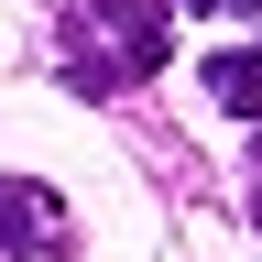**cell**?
I'll return each instance as SVG.
<instances>
[{"label": "cell", "mask_w": 262, "mask_h": 262, "mask_svg": "<svg viewBox=\"0 0 262 262\" xmlns=\"http://www.w3.org/2000/svg\"><path fill=\"white\" fill-rule=\"evenodd\" d=\"M186 11H262V0H186Z\"/></svg>", "instance_id": "5"}, {"label": "cell", "mask_w": 262, "mask_h": 262, "mask_svg": "<svg viewBox=\"0 0 262 262\" xmlns=\"http://www.w3.org/2000/svg\"><path fill=\"white\" fill-rule=\"evenodd\" d=\"M208 98L229 120H262V44H219L208 55Z\"/></svg>", "instance_id": "3"}, {"label": "cell", "mask_w": 262, "mask_h": 262, "mask_svg": "<svg viewBox=\"0 0 262 262\" xmlns=\"http://www.w3.org/2000/svg\"><path fill=\"white\" fill-rule=\"evenodd\" d=\"M77 251V219L44 175H0V262H66Z\"/></svg>", "instance_id": "2"}, {"label": "cell", "mask_w": 262, "mask_h": 262, "mask_svg": "<svg viewBox=\"0 0 262 262\" xmlns=\"http://www.w3.org/2000/svg\"><path fill=\"white\" fill-rule=\"evenodd\" d=\"M175 11L186 0H77V11H66V77L88 98L153 88L164 55H175Z\"/></svg>", "instance_id": "1"}, {"label": "cell", "mask_w": 262, "mask_h": 262, "mask_svg": "<svg viewBox=\"0 0 262 262\" xmlns=\"http://www.w3.org/2000/svg\"><path fill=\"white\" fill-rule=\"evenodd\" d=\"M241 219L262 229V142H251V186H241Z\"/></svg>", "instance_id": "4"}]
</instances>
